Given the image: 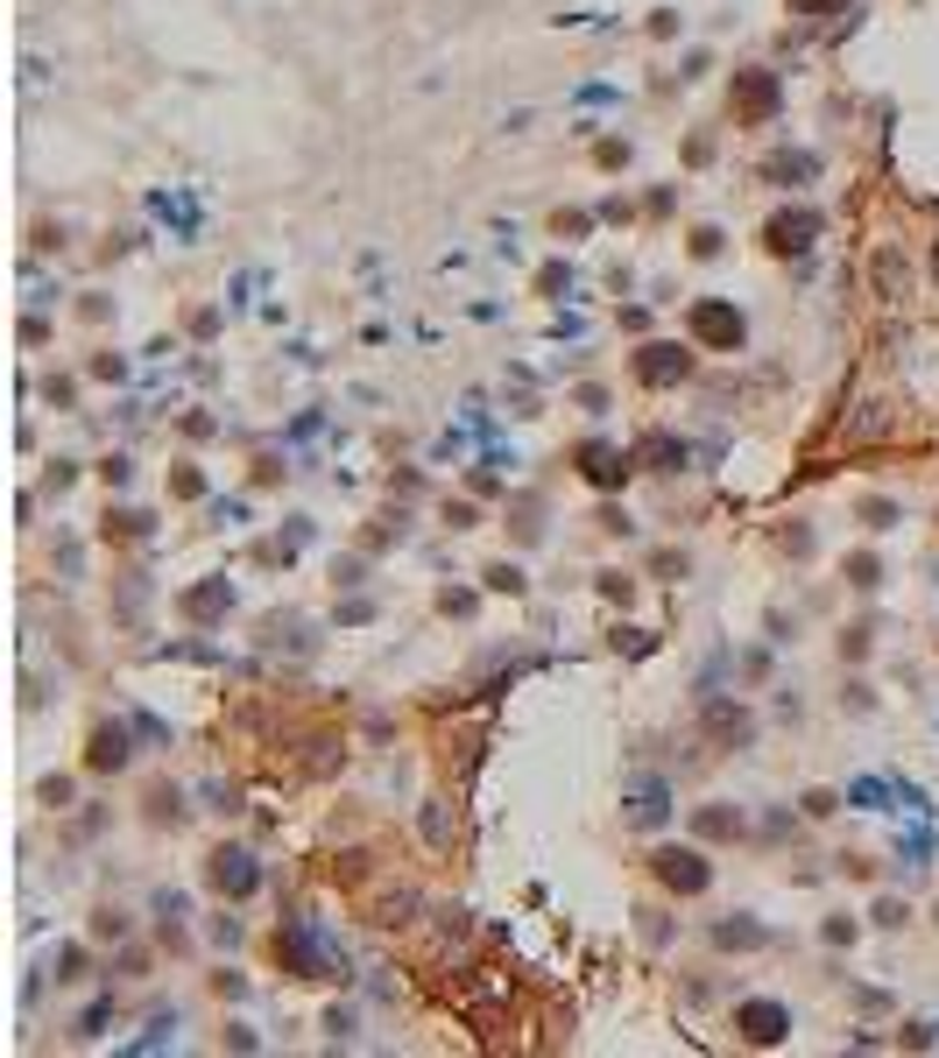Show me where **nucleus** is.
Segmentation results:
<instances>
[{
	"instance_id": "obj_1",
	"label": "nucleus",
	"mask_w": 939,
	"mask_h": 1058,
	"mask_svg": "<svg viewBox=\"0 0 939 1058\" xmlns=\"http://www.w3.org/2000/svg\"><path fill=\"white\" fill-rule=\"evenodd\" d=\"M276 967L290 980H347V953H333L312 925H276Z\"/></svg>"
},
{
	"instance_id": "obj_2",
	"label": "nucleus",
	"mask_w": 939,
	"mask_h": 1058,
	"mask_svg": "<svg viewBox=\"0 0 939 1058\" xmlns=\"http://www.w3.org/2000/svg\"><path fill=\"white\" fill-rule=\"evenodd\" d=\"M727 113H735V127H770L784 113V79L770 64H742L727 79Z\"/></svg>"
},
{
	"instance_id": "obj_3",
	"label": "nucleus",
	"mask_w": 939,
	"mask_h": 1058,
	"mask_svg": "<svg viewBox=\"0 0 939 1058\" xmlns=\"http://www.w3.org/2000/svg\"><path fill=\"white\" fill-rule=\"evenodd\" d=\"M685 332H693V346H706V353H742V346H749V318L727 297H700L693 311H685Z\"/></svg>"
},
{
	"instance_id": "obj_4",
	"label": "nucleus",
	"mask_w": 939,
	"mask_h": 1058,
	"mask_svg": "<svg viewBox=\"0 0 939 1058\" xmlns=\"http://www.w3.org/2000/svg\"><path fill=\"white\" fill-rule=\"evenodd\" d=\"M572 466H580V480H586V487H601V494H622L629 480L643 473L636 466V445H608V438H586V445L572 452Z\"/></svg>"
},
{
	"instance_id": "obj_5",
	"label": "nucleus",
	"mask_w": 939,
	"mask_h": 1058,
	"mask_svg": "<svg viewBox=\"0 0 939 1058\" xmlns=\"http://www.w3.org/2000/svg\"><path fill=\"white\" fill-rule=\"evenodd\" d=\"M650 875H657L671 896H706L714 890V861H706L700 846H650Z\"/></svg>"
},
{
	"instance_id": "obj_6",
	"label": "nucleus",
	"mask_w": 939,
	"mask_h": 1058,
	"mask_svg": "<svg viewBox=\"0 0 939 1058\" xmlns=\"http://www.w3.org/2000/svg\"><path fill=\"white\" fill-rule=\"evenodd\" d=\"M629 374H636L643 389H678V381L693 374V346H678V339H643L636 353H629Z\"/></svg>"
},
{
	"instance_id": "obj_7",
	"label": "nucleus",
	"mask_w": 939,
	"mask_h": 1058,
	"mask_svg": "<svg viewBox=\"0 0 939 1058\" xmlns=\"http://www.w3.org/2000/svg\"><path fill=\"white\" fill-rule=\"evenodd\" d=\"M813 240H819V212L813 205H784V212L763 219V255H777V261L813 255Z\"/></svg>"
},
{
	"instance_id": "obj_8",
	"label": "nucleus",
	"mask_w": 939,
	"mask_h": 1058,
	"mask_svg": "<svg viewBox=\"0 0 939 1058\" xmlns=\"http://www.w3.org/2000/svg\"><path fill=\"white\" fill-rule=\"evenodd\" d=\"M735 1037L749 1051H777L792 1037V1009L770 1003V995H749V1003H735Z\"/></svg>"
},
{
	"instance_id": "obj_9",
	"label": "nucleus",
	"mask_w": 939,
	"mask_h": 1058,
	"mask_svg": "<svg viewBox=\"0 0 939 1058\" xmlns=\"http://www.w3.org/2000/svg\"><path fill=\"white\" fill-rule=\"evenodd\" d=\"M205 890H213V896H226V903L255 896V890H262V869H255V854H247V846H213V854H205Z\"/></svg>"
},
{
	"instance_id": "obj_10",
	"label": "nucleus",
	"mask_w": 939,
	"mask_h": 1058,
	"mask_svg": "<svg viewBox=\"0 0 939 1058\" xmlns=\"http://www.w3.org/2000/svg\"><path fill=\"white\" fill-rule=\"evenodd\" d=\"M700 735L714 748H749L756 741V713L742 699H721V691H714V699L700 706Z\"/></svg>"
},
{
	"instance_id": "obj_11",
	"label": "nucleus",
	"mask_w": 939,
	"mask_h": 1058,
	"mask_svg": "<svg viewBox=\"0 0 939 1058\" xmlns=\"http://www.w3.org/2000/svg\"><path fill=\"white\" fill-rule=\"evenodd\" d=\"M622 819L636 825V833H657V825L671 819V783H664V777H629V791H622Z\"/></svg>"
},
{
	"instance_id": "obj_12",
	"label": "nucleus",
	"mask_w": 939,
	"mask_h": 1058,
	"mask_svg": "<svg viewBox=\"0 0 939 1058\" xmlns=\"http://www.w3.org/2000/svg\"><path fill=\"white\" fill-rule=\"evenodd\" d=\"M127 756H134V741H127L121 720H100V727L85 735V769H92V777H113V769H127Z\"/></svg>"
},
{
	"instance_id": "obj_13",
	"label": "nucleus",
	"mask_w": 939,
	"mask_h": 1058,
	"mask_svg": "<svg viewBox=\"0 0 939 1058\" xmlns=\"http://www.w3.org/2000/svg\"><path fill=\"white\" fill-rule=\"evenodd\" d=\"M226 607H234V586H226V579H198V586L177 593V614H184V622H198V628L226 622Z\"/></svg>"
},
{
	"instance_id": "obj_14",
	"label": "nucleus",
	"mask_w": 939,
	"mask_h": 1058,
	"mask_svg": "<svg viewBox=\"0 0 939 1058\" xmlns=\"http://www.w3.org/2000/svg\"><path fill=\"white\" fill-rule=\"evenodd\" d=\"M714 946L721 953H763L770 946V925H756L749 911H727V917H714Z\"/></svg>"
},
{
	"instance_id": "obj_15",
	"label": "nucleus",
	"mask_w": 939,
	"mask_h": 1058,
	"mask_svg": "<svg viewBox=\"0 0 939 1058\" xmlns=\"http://www.w3.org/2000/svg\"><path fill=\"white\" fill-rule=\"evenodd\" d=\"M636 466H643V473H678V466H685V438L643 431V438H636Z\"/></svg>"
},
{
	"instance_id": "obj_16",
	"label": "nucleus",
	"mask_w": 939,
	"mask_h": 1058,
	"mask_svg": "<svg viewBox=\"0 0 939 1058\" xmlns=\"http://www.w3.org/2000/svg\"><path fill=\"white\" fill-rule=\"evenodd\" d=\"M813 177H819V156H813V148H777V156L763 163V184H784V191H792V184H813Z\"/></svg>"
},
{
	"instance_id": "obj_17",
	"label": "nucleus",
	"mask_w": 939,
	"mask_h": 1058,
	"mask_svg": "<svg viewBox=\"0 0 939 1058\" xmlns=\"http://www.w3.org/2000/svg\"><path fill=\"white\" fill-rule=\"evenodd\" d=\"M693 833H700V840H742V812H735V804H700V812H693Z\"/></svg>"
},
{
	"instance_id": "obj_18",
	"label": "nucleus",
	"mask_w": 939,
	"mask_h": 1058,
	"mask_svg": "<svg viewBox=\"0 0 939 1058\" xmlns=\"http://www.w3.org/2000/svg\"><path fill=\"white\" fill-rule=\"evenodd\" d=\"M876 297H905L911 290V268H905V255H897V247H876Z\"/></svg>"
},
{
	"instance_id": "obj_19",
	"label": "nucleus",
	"mask_w": 939,
	"mask_h": 1058,
	"mask_svg": "<svg viewBox=\"0 0 939 1058\" xmlns=\"http://www.w3.org/2000/svg\"><path fill=\"white\" fill-rule=\"evenodd\" d=\"M149 523H156V515H142V509H106L100 536L106 544H134V536H149Z\"/></svg>"
},
{
	"instance_id": "obj_20",
	"label": "nucleus",
	"mask_w": 939,
	"mask_h": 1058,
	"mask_svg": "<svg viewBox=\"0 0 939 1058\" xmlns=\"http://www.w3.org/2000/svg\"><path fill=\"white\" fill-rule=\"evenodd\" d=\"M848 586H855V593H876V586H884V557H876V551H855V557H848Z\"/></svg>"
},
{
	"instance_id": "obj_21",
	"label": "nucleus",
	"mask_w": 939,
	"mask_h": 1058,
	"mask_svg": "<svg viewBox=\"0 0 939 1058\" xmlns=\"http://www.w3.org/2000/svg\"><path fill=\"white\" fill-rule=\"evenodd\" d=\"M184 819V798L170 791V783H156V791H149V825H177Z\"/></svg>"
},
{
	"instance_id": "obj_22",
	"label": "nucleus",
	"mask_w": 939,
	"mask_h": 1058,
	"mask_svg": "<svg viewBox=\"0 0 939 1058\" xmlns=\"http://www.w3.org/2000/svg\"><path fill=\"white\" fill-rule=\"evenodd\" d=\"M481 586H488V593H509V600H516V593H523V565H509V557H502V565L481 572Z\"/></svg>"
},
{
	"instance_id": "obj_23",
	"label": "nucleus",
	"mask_w": 939,
	"mask_h": 1058,
	"mask_svg": "<svg viewBox=\"0 0 939 1058\" xmlns=\"http://www.w3.org/2000/svg\"><path fill=\"white\" fill-rule=\"evenodd\" d=\"M792 14H805V22H827V14H855V0H784Z\"/></svg>"
},
{
	"instance_id": "obj_24",
	"label": "nucleus",
	"mask_w": 939,
	"mask_h": 1058,
	"mask_svg": "<svg viewBox=\"0 0 939 1058\" xmlns=\"http://www.w3.org/2000/svg\"><path fill=\"white\" fill-rule=\"evenodd\" d=\"M170 494H177V502H205V473L198 466H177V473H170Z\"/></svg>"
},
{
	"instance_id": "obj_25",
	"label": "nucleus",
	"mask_w": 939,
	"mask_h": 1058,
	"mask_svg": "<svg viewBox=\"0 0 939 1058\" xmlns=\"http://www.w3.org/2000/svg\"><path fill=\"white\" fill-rule=\"evenodd\" d=\"M586 226H593V212H551V234L559 240H586Z\"/></svg>"
},
{
	"instance_id": "obj_26",
	"label": "nucleus",
	"mask_w": 939,
	"mask_h": 1058,
	"mask_svg": "<svg viewBox=\"0 0 939 1058\" xmlns=\"http://www.w3.org/2000/svg\"><path fill=\"white\" fill-rule=\"evenodd\" d=\"M798 812H805V819H834V812H840V791H805Z\"/></svg>"
},
{
	"instance_id": "obj_27",
	"label": "nucleus",
	"mask_w": 939,
	"mask_h": 1058,
	"mask_svg": "<svg viewBox=\"0 0 939 1058\" xmlns=\"http://www.w3.org/2000/svg\"><path fill=\"white\" fill-rule=\"evenodd\" d=\"M721 247H727V234H721V226H693V261H714Z\"/></svg>"
},
{
	"instance_id": "obj_28",
	"label": "nucleus",
	"mask_w": 939,
	"mask_h": 1058,
	"mask_svg": "<svg viewBox=\"0 0 939 1058\" xmlns=\"http://www.w3.org/2000/svg\"><path fill=\"white\" fill-rule=\"evenodd\" d=\"M869 635H876L869 622H855L848 635H840V657H848V664H861V657H869Z\"/></svg>"
},
{
	"instance_id": "obj_29",
	"label": "nucleus",
	"mask_w": 939,
	"mask_h": 1058,
	"mask_svg": "<svg viewBox=\"0 0 939 1058\" xmlns=\"http://www.w3.org/2000/svg\"><path fill=\"white\" fill-rule=\"evenodd\" d=\"M593 586H601V600H622V607L636 593V579H622V572H593Z\"/></svg>"
},
{
	"instance_id": "obj_30",
	"label": "nucleus",
	"mask_w": 939,
	"mask_h": 1058,
	"mask_svg": "<svg viewBox=\"0 0 939 1058\" xmlns=\"http://www.w3.org/2000/svg\"><path fill=\"white\" fill-rule=\"evenodd\" d=\"M425 840H431V846H446V840H452V819H446V804H431V812H425Z\"/></svg>"
},
{
	"instance_id": "obj_31",
	"label": "nucleus",
	"mask_w": 939,
	"mask_h": 1058,
	"mask_svg": "<svg viewBox=\"0 0 939 1058\" xmlns=\"http://www.w3.org/2000/svg\"><path fill=\"white\" fill-rule=\"evenodd\" d=\"M106 1016H113V1003H92V1009L79 1016V1030H71V1037H100V1030H106Z\"/></svg>"
},
{
	"instance_id": "obj_32",
	"label": "nucleus",
	"mask_w": 939,
	"mask_h": 1058,
	"mask_svg": "<svg viewBox=\"0 0 939 1058\" xmlns=\"http://www.w3.org/2000/svg\"><path fill=\"white\" fill-rule=\"evenodd\" d=\"M650 572H657V579H685V551H657V557H650Z\"/></svg>"
},
{
	"instance_id": "obj_33",
	"label": "nucleus",
	"mask_w": 939,
	"mask_h": 1058,
	"mask_svg": "<svg viewBox=\"0 0 939 1058\" xmlns=\"http://www.w3.org/2000/svg\"><path fill=\"white\" fill-rule=\"evenodd\" d=\"M494 466H502V459H488V466H473V473H467V487H473V494H494V487H502V473H494Z\"/></svg>"
},
{
	"instance_id": "obj_34",
	"label": "nucleus",
	"mask_w": 939,
	"mask_h": 1058,
	"mask_svg": "<svg viewBox=\"0 0 939 1058\" xmlns=\"http://www.w3.org/2000/svg\"><path fill=\"white\" fill-rule=\"evenodd\" d=\"M819 938H827V946H855V917H827Z\"/></svg>"
},
{
	"instance_id": "obj_35",
	"label": "nucleus",
	"mask_w": 939,
	"mask_h": 1058,
	"mask_svg": "<svg viewBox=\"0 0 939 1058\" xmlns=\"http://www.w3.org/2000/svg\"><path fill=\"white\" fill-rule=\"evenodd\" d=\"M85 974V946H64L57 953V980H79Z\"/></svg>"
},
{
	"instance_id": "obj_36",
	"label": "nucleus",
	"mask_w": 939,
	"mask_h": 1058,
	"mask_svg": "<svg viewBox=\"0 0 939 1058\" xmlns=\"http://www.w3.org/2000/svg\"><path fill=\"white\" fill-rule=\"evenodd\" d=\"M537 290L559 297V290H565V261H544V268H537Z\"/></svg>"
},
{
	"instance_id": "obj_37",
	"label": "nucleus",
	"mask_w": 939,
	"mask_h": 1058,
	"mask_svg": "<svg viewBox=\"0 0 939 1058\" xmlns=\"http://www.w3.org/2000/svg\"><path fill=\"white\" fill-rule=\"evenodd\" d=\"M869 917H876V925H884V932H897V925H905V917H911V911H905V903H890V896H884V903H876V911H869Z\"/></svg>"
},
{
	"instance_id": "obj_38",
	"label": "nucleus",
	"mask_w": 939,
	"mask_h": 1058,
	"mask_svg": "<svg viewBox=\"0 0 939 1058\" xmlns=\"http://www.w3.org/2000/svg\"><path fill=\"white\" fill-rule=\"evenodd\" d=\"M861 523H869V530H890L897 509H890V502H861Z\"/></svg>"
},
{
	"instance_id": "obj_39",
	"label": "nucleus",
	"mask_w": 939,
	"mask_h": 1058,
	"mask_svg": "<svg viewBox=\"0 0 939 1058\" xmlns=\"http://www.w3.org/2000/svg\"><path fill=\"white\" fill-rule=\"evenodd\" d=\"M593 530H608V536H629V530H636V523H629V515H622V509H601V515H593Z\"/></svg>"
},
{
	"instance_id": "obj_40",
	"label": "nucleus",
	"mask_w": 939,
	"mask_h": 1058,
	"mask_svg": "<svg viewBox=\"0 0 939 1058\" xmlns=\"http://www.w3.org/2000/svg\"><path fill=\"white\" fill-rule=\"evenodd\" d=\"M121 932H127L121 911H100V917H92V938H121Z\"/></svg>"
},
{
	"instance_id": "obj_41",
	"label": "nucleus",
	"mask_w": 939,
	"mask_h": 1058,
	"mask_svg": "<svg viewBox=\"0 0 939 1058\" xmlns=\"http://www.w3.org/2000/svg\"><path fill=\"white\" fill-rule=\"evenodd\" d=\"M593 163H601V170H622V163H629V142H601V148H593Z\"/></svg>"
},
{
	"instance_id": "obj_42",
	"label": "nucleus",
	"mask_w": 939,
	"mask_h": 1058,
	"mask_svg": "<svg viewBox=\"0 0 939 1058\" xmlns=\"http://www.w3.org/2000/svg\"><path fill=\"white\" fill-rule=\"evenodd\" d=\"M100 480H106V487H127V480H134V466H127V459H121V452H113V459H106V466H100Z\"/></svg>"
},
{
	"instance_id": "obj_43",
	"label": "nucleus",
	"mask_w": 939,
	"mask_h": 1058,
	"mask_svg": "<svg viewBox=\"0 0 939 1058\" xmlns=\"http://www.w3.org/2000/svg\"><path fill=\"white\" fill-rule=\"evenodd\" d=\"M43 804H57V812H64V804H71V777H43Z\"/></svg>"
},
{
	"instance_id": "obj_44",
	"label": "nucleus",
	"mask_w": 939,
	"mask_h": 1058,
	"mask_svg": "<svg viewBox=\"0 0 939 1058\" xmlns=\"http://www.w3.org/2000/svg\"><path fill=\"white\" fill-rule=\"evenodd\" d=\"M636 917H643V938H650V946H664V938H671V925H664V911H636Z\"/></svg>"
},
{
	"instance_id": "obj_45",
	"label": "nucleus",
	"mask_w": 939,
	"mask_h": 1058,
	"mask_svg": "<svg viewBox=\"0 0 939 1058\" xmlns=\"http://www.w3.org/2000/svg\"><path fill=\"white\" fill-rule=\"evenodd\" d=\"M685 163H693V170L714 163V134H693V142H685Z\"/></svg>"
},
{
	"instance_id": "obj_46",
	"label": "nucleus",
	"mask_w": 939,
	"mask_h": 1058,
	"mask_svg": "<svg viewBox=\"0 0 939 1058\" xmlns=\"http://www.w3.org/2000/svg\"><path fill=\"white\" fill-rule=\"evenodd\" d=\"M325 1030H333V1045H347V1037H354V1016H347V1009H325Z\"/></svg>"
},
{
	"instance_id": "obj_47",
	"label": "nucleus",
	"mask_w": 939,
	"mask_h": 1058,
	"mask_svg": "<svg viewBox=\"0 0 939 1058\" xmlns=\"http://www.w3.org/2000/svg\"><path fill=\"white\" fill-rule=\"evenodd\" d=\"M213 995H226V1003H241V995H247V980H241V974H213Z\"/></svg>"
},
{
	"instance_id": "obj_48",
	"label": "nucleus",
	"mask_w": 939,
	"mask_h": 1058,
	"mask_svg": "<svg viewBox=\"0 0 939 1058\" xmlns=\"http://www.w3.org/2000/svg\"><path fill=\"white\" fill-rule=\"evenodd\" d=\"M446 523H452V530H473L481 515H473V502H446Z\"/></svg>"
},
{
	"instance_id": "obj_49",
	"label": "nucleus",
	"mask_w": 939,
	"mask_h": 1058,
	"mask_svg": "<svg viewBox=\"0 0 939 1058\" xmlns=\"http://www.w3.org/2000/svg\"><path fill=\"white\" fill-rule=\"evenodd\" d=\"M438 607H446V614H459V622H467V614H473V593H438Z\"/></svg>"
},
{
	"instance_id": "obj_50",
	"label": "nucleus",
	"mask_w": 939,
	"mask_h": 1058,
	"mask_svg": "<svg viewBox=\"0 0 939 1058\" xmlns=\"http://www.w3.org/2000/svg\"><path fill=\"white\" fill-rule=\"evenodd\" d=\"M92 381H121V360H113V353H92Z\"/></svg>"
},
{
	"instance_id": "obj_51",
	"label": "nucleus",
	"mask_w": 939,
	"mask_h": 1058,
	"mask_svg": "<svg viewBox=\"0 0 939 1058\" xmlns=\"http://www.w3.org/2000/svg\"><path fill=\"white\" fill-rule=\"evenodd\" d=\"M848 798H855V804H869V812H876V804H884V783H876V777H869V783H855V791H848Z\"/></svg>"
},
{
	"instance_id": "obj_52",
	"label": "nucleus",
	"mask_w": 939,
	"mask_h": 1058,
	"mask_svg": "<svg viewBox=\"0 0 939 1058\" xmlns=\"http://www.w3.org/2000/svg\"><path fill=\"white\" fill-rule=\"evenodd\" d=\"M932 283H939V240H932Z\"/></svg>"
},
{
	"instance_id": "obj_53",
	"label": "nucleus",
	"mask_w": 939,
	"mask_h": 1058,
	"mask_svg": "<svg viewBox=\"0 0 939 1058\" xmlns=\"http://www.w3.org/2000/svg\"><path fill=\"white\" fill-rule=\"evenodd\" d=\"M932 925H939V903H932Z\"/></svg>"
}]
</instances>
